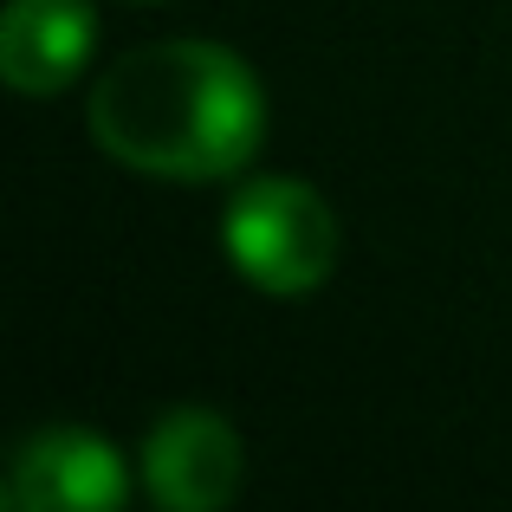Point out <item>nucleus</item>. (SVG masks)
<instances>
[{
  "instance_id": "f03ea898",
  "label": "nucleus",
  "mask_w": 512,
  "mask_h": 512,
  "mask_svg": "<svg viewBox=\"0 0 512 512\" xmlns=\"http://www.w3.org/2000/svg\"><path fill=\"white\" fill-rule=\"evenodd\" d=\"M227 260L240 266V279H253L260 292H312L338 266V214L325 208V195L292 175H260L227 201Z\"/></svg>"
},
{
  "instance_id": "39448f33",
  "label": "nucleus",
  "mask_w": 512,
  "mask_h": 512,
  "mask_svg": "<svg viewBox=\"0 0 512 512\" xmlns=\"http://www.w3.org/2000/svg\"><path fill=\"white\" fill-rule=\"evenodd\" d=\"M91 33H98L91 0H13L0 13V78L20 98H52L85 72Z\"/></svg>"
},
{
  "instance_id": "7ed1b4c3",
  "label": "nucleus",
  "mask_w": 512,
  "mask_h": 512,
  "mask_svg": "<svg viewBox=\"0 0 512 512\" xmlns=\"http://www.w3.org/2000/svg\"><path fill=\"white\" fill-rule=\"evenodd\" d=\"M130 500L124 454L104 435L85 428H39L20 441L7 474V506L13 512H117Z\"/></svg>"
},
{
  "instance_id": "f257e3e1",
  "label": "nucleus",
  "mask_w": 512,
  "mask_h": 512,
  "mask_svg": "<svg viewBox=\"0 0 512 512\" xmlns=\"http://www.w3.org/2000/svg\"><path fill=\"white\" fill-rule=\"evenodd\" d=\"M91 137L124 169L169 182H221L247 169L266 137V98L247 59L208 39L137 46L98 78L85 111Z\"/></svg>"
},
{
  "instance_id": "20e7f679",
  "label": "nucleus",
  "mask_w": 512,
  "mask_h": 512,
  "mask_svg": "<svg viewBox=\"0 0 512 512\" xmlns=\"http://www.w3.org/2000/svg\"><path fill=\"white\" fill-rule=\"evenodd\" d=\"M240 435L214 409H169L143 441V487L169 512H221L240 493Z\"/></svg>"
}]
</instances>
